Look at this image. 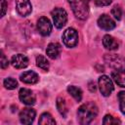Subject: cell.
I'll list each match as a JSON object with an SVG mask.
<instances>
[{
  "instance_id": "7c38bea8",
  "label": "cell",
  "mask_w": 125,
  "mask_h": 125,
  "mask_svg": "<svg viewBox=\"0 0 125 125\" xmlns=\"http://www.w3.org/2000/svg\"><path fill=\"white\" fill-rule=\"evenodd\" d=\"M98 25H99L102 29L108 31V30L113 29V28L115 27L116 23H115V21H114L109 16L104 14V15H102V16L98 19Z\"/></svg>"
},
{
  "instance_id": "cb8c5ba5",
  "label": "cell",
  "mask_w": 125,
  "mask_h": 125,
  "mask_svg": "<svg viewBox=\"0 0 125 125\" xmlns=\"http://www.w3.org/2000/svg\"><path fill=\"white\" fill-rule=\"evenodd\" d=\"M111 15L113 16V18L115 20H121L122 18V10L118 5H115L112 9H111Z\"/></svg>"
},
{
  "instance_id": "7a4b0ae2",
  "label": "cell",
  "mask_w": 125,
  "mask_h": 125,
  "mask_svg": "<svg viewBox=\"0 0 125 125\" xmlns=\"http://www.w3.org/2000/svg\"><path fill=\"white\" fill-rule=\"evenodd\" d=\"M75 17L79 20H86L89 15V6L87 0H68Z\"/></svg>"
},
{
  "instance_id": "ba28073f",
  "label": "cell",
  "mask_w": 125,
  "mask_h": 125,
  "mask_svg": "<svg viewBox=\"0 0 125 125\" xmlns=\"http://www.w3.org/2000/svg\"><path fill=\"white\" fill-rule=\"evenodd\" d=\"M19 97L21 102L26 105H32L36 102V97L34 93L27 88H21L19 92Z\"/></svg>"
},
{
  "instance_id": "9a60e30c",
  "label": "cell",
  "mask_w": 125,
  "mask_h": 125,
  "mask_svg": "<svg viewBox=\"0 0 125 125\" xmlns=\"http://www.w3.org/2000/svg\"><path fill=\"white\" fill-rule=\"evenodd\" d=\"M103 45L105 49L109 50V51H114L117 50L119 47V43L117 42V40L112 37L111 35H104L103 38Z\"/></svg>"
},
{
  "instance_id": "6da1fadb",
  "label": "cell",
  "mask_w": 125,
  "mask_h": 125,
  "mask_svg": "<svg viewBox=\"0 0 125 125\" xmlns=\"http://www.w3.org/2000/svg\"><path fill=\"white\" fill-rule=\"evenodd\" d=\"M99 109L95 103L88 102L80 105L77 110V120L82 125H87L91 123L98 115Z\"/></svg>"
},
{
  "instance_id": "52a82bcc",
  "label": "cell",
  "mask_w": 125,
  "mask_h": 125,
  "mask_svg": "<svg viewBox=\"0 0 125 125\" xmlns=\"http://www.w3.org/2000/svg\"><path fill=\"white\" fill-rule=\"evenodd\" d=\"M53 29L50 20L46 17H41L37 21V30L42 36H48L51 34Z\"/></svg>"
},
{
  "instance_id": "e0dca14e",
  "label": "cell",
  "mask_w": 125,
  "mask_h": 125,
  "mask_svg": "<svg viewBox=\"0 0 125 125\" xmlns=\"http://www.w3.org/2000/svg\"><path fill=\"white\" fill-rule=\"evenodd\" d=\"M67 92H68V94H70V96H72L74 98V100L76 102H80L82 100V94L83 93H82V90L80 88L71 85V86L67 87Z\"/></svg>"
},
{
  "instance_id": "44dd1931",
  "label": "cell",
  "mask_w": 125,
  "mask_h": 125,
  "mask_svg": "<svg viewBox=\"0 0 125 125\" xmlns=\"http://www.w3.org/2000/svg\"><path fill=\"white\" fill-rule=\"evenodd\" d=\"M3 84L5 86L6 89L8 90H13V89H16L18 87V82L16 79L12 78V77H7L4 79L3 81Z\"/></svg>"
},
{
  "instance_id": "ac0fdd59",
  "label": "cell",
  "mask_w": 125,
  "mask_h": 125,
  "mask_svg": "<svg viewBox=\"0 0 125 125\" xmlns=\"http://www.w3.org/2000/svg\"><path fill=\"white\" fill-rule=\"evenodd\" d=\"M57 108L59 110V112L61 113V115L62 117H66V114H67V106H66V103L64 101L63 98H61L59 97L57 99Z\"/></svg>"
},
{
  "instance_id": "ffe728a7",
  "label": "cell",
  "mask_w": 125,
  "mask_h": 125,
  "mask_svg": "<svg viewBox=\"0 0 125 125\" xmlns=\"http://www.w3.org/2000/svg\"><path fill=\"white\" fill-rule=\"evenodd\" d=\"M36 65L38 67L42 68L43 70H48L50 67V63H49L48 60L42 55H38L36 57Z\"/></svg>"
},
{
  "instance_id": "4316f807",
  "label": "cell",
  "mask_w": 125,
  "mask_h": 125,
  "mask_svg": "<svg viewBox=\"0 0 125 125\" xmlns=\"http://www.w3.org/2000/svg\"><path fill=\"white\" fill-rule=\"evenodd\" d=\"M0 1H1V9H2L1 17H4L6 14V11H7V3L5 0H0Z\"/></svg>"
},
{
  "instance_id": "4fadbf2b",
  "label": "cell",
  "mask_w": 125,
  "mask_h": 125,
  "mask_svg": "<svg viewBox=\"0 0 125 125\" xmlns=\"http://www.w3.org/2000/svg\"><path fill=\"white\" fill-rule=\"evenodd\" d=\"M62 52V46L58 42H52L48 45L46 49V54L50 59H58Z\"/></svg>"
},
{
  "instance_id": "d6986e66",
  "label": "cell",
  "mask_w": 125,
  "mask_h": 125,
  "mask_svg": "<svg viewBox=\"0 0 125 125\" xmlns=\"http://www.w3.org/2000/svg\"><path fill=\"white\" fill-rule=\"evenodd\" d=\"M38 123H39L40 125H49V124L54 125V124H56V121H55V119L53 118V116H52L50 113L44 112V113L41 114Z\"/></svg>"
},
{
  "instance_id": "603a6c76",
  "label": "cell",
  "mask_w": 125,
  "mask_h": 125,
  "mask_svg": "<svg viewBox=\"0 0 125 125\" xmlns=\"http://www.w3.org/2000/svg\"><path fill=\"white\" fill-rule=\"evenodd\" d=\"M118 100H119L120 111L123 114H125V91H121L118 93Z\"/></svg>"
},
{
  "instance_id": "2e32d148",
  "label": "cell",
  "mask_w": 125,
  "mask_h": 125,
  "mask_svg": "<svg viewBox=\"0 0 125 125\" xmlns=\"http://www.w3.org/2000/svg\"><path fill=\"white\" fill-rule=\"evenodd\" d=\"M111 78L120 87H125V69H115L111 73Z\"/></svg>"
},
{
  "instance_id": "5b68a950",
  "label": "cell",
  "mask_w": 125,
  "mask_h": 125,
  "mask_svg": "<svg viewBox=\"0 0 125 125\" xmlns=\"http://www.w3.org/2000/svg\"><path fill=\"white\" fill-rule=\"evenodd\" d=\"M99 88H100V91H101L103 96L108 97L112 93V91L114 89V86H113L112 80L108 76L102 75L99 78Z\"/></svg>"
},
{
  "instance_id": "3957f363",
  "label": "cell",
  "mask_w": 125,
  "mask_h": 125,
  "mask_svg": "<svg viewBox=\"0 0 125 125\" xmlns=\"http://www.w3.org/2000/svg\"><path fill=\"white\" fill-rule=\"evenodd\" d=\"M52 18H53V21L54 24L57 28H62L66 21H67V14L65 12L64 9L62 8H55L52 13Z\"/></svg>"
},
{
  "instance_id": "8992f818",
  "label": "cell",
  "mask_w": 125,
  "mask_h": 125,
  "mask_svg": "<svg viewBox=\"0 0 125 125\" xmlns=\"http://www.w3.org/2000/svg\"><path fill=\"white\" fill-rule=\"evenodd\" d=\"M105 62L115 69H125V58L118 55H106L104 56Z\"/></svg>"
},
{
  "instance_id": "7402d4cb",
  "label": "cell",
  "mask_w": 125,
  "mask_h": 125,
  "mask_svg": "<svg viewBox=\"0 0 125 125\" xmlns=\"http://www.w3.org/2000/svg\"><path fill=\"white\" fill-rule=\"evenodd\" d=\"M121 123V121L118 119V118H116V117H114V116H112V115H110V114H106L104 117V120H103V124H104V125H107V124H120Z\"/></svg>"
},
{
  "instance_id": "9c48e42d",
  "label": "cell",
  "mask_w": 125,
  "mask_h": 125,
  "mask_svg": "<svg viewBox=\"0 0 125 125\" xmlns=\"http://www.w3.org/2000/svg\"><path fill=\"white\" fill-rule=\"evenodd\" d=\"M17 12L21 17L28 16L32 11V5L29 0H15Z\"/></svg>"
},
{
  "instance_id": "5bb4252c",
  "label": "cell",
  "mask_w": 125,
  "mask_h": 125,
  "mask_svg": "<svg viewBox=\"0 0 125 125\" xmlns=\"http://www.w3.org/2000/svg\"><path fill=\"white\" fill-rule=\"evenodd\" d=\"M21 80L23 83L26 84H35L39 81V76L36 72L32 71V70H28V71H24L21 74L20 76Z\"/></svg>"
},
{
  "instance_id": "484cf974",
  "label": "cell",
  "mask_w": 125,
  "mask_h": 125,
  "mask_svg": "<svg viewBox=\"0 0 125 125\" xmlns=\"http://www.w3.org/2000/svg\"><path fill=\"white\" fill-rule=\"evenodd\" d=\"M93 1L97 6H107L112 2V0H93Z\"/></svg>"
},
{
  "instance_id": "8fae6325",
  "label": "cell",
  "mask_w": 125,
  "mask_h": 125,
  "mask_svg": "<svg viewBox=\"0 0 125 125\" xmlns=\"http://www.w3.org/2000/svg\"><path fill=\"white\" fill-rule=\"evenodd\" d=\"M28 58L23 55V54H17V55H14L12 57V60H11V63L12 65L15 67V68H18V69H21V68H25L27 65H28Z\"/></svg>"
},
{
  "instance_id": "83f0119b",
  "label": "cell",
  "mask_w": 125,
  "mask_h": 125,
  "mask_svg": "<svg viewBox=\"0 0 125 125\" xmlns=\"http://www.w3.org/2000/svg\"><path fill=\"white\" fill-rule=\"evenodd\" d=\"M89 89H90L91 92H95L96 91V86H95L94 82H90L89 83Z\"/></svg>"
},
{
  "instance_id": "277c9868",
  "label": "cell",
  "mask_w": 125,
  "mask_h": 125,
  "mask_svg": "<svg viewBox=\"0 0 125 125\" xmlns=\"http://www.w3.org/2000/svg\"><path fill=\"white\" fill-rule=\"evenodd\" d=\"M63 44L68 48H73L78 44V32L72 27H68L62 34Z\"/></svg>"
},
{
  "instance_id": "30bf717a",
  "label": "cell",
  "mask_w": 125,
  "mask_h": 125,
  "mask_svg": "<svg viewBox=\"0 0 125 125\" xmlns=\"http://www.w3.org/2000/svg\"><path fill=\"white\" fill-rule=\"evenodd\" d=\"M20 121L22 124H31L36 116V111L31 107H25L20 112Z\"/></svg>"
},
{
  "instance_id": "d4e9b609",
  "label": "cell",
  "mask_w": 125,
  "mask_h": 125,
  "mask_svg": "<svg viewBox=\"0 0 125 125\" xmlns=\"http://www.w3.org/2000/svg\"><path fill=\"white\" fill-rule=\"evenodd\" d=\"M9 65V62H8V59L6 58V56L4 55L3 52H1V68L2 69H5L7 68Z\"/></svg>"
}]
</instances>
